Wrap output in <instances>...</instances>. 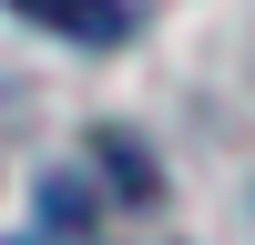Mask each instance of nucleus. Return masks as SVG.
<instances>
[{
    "instance_id": "1",
    "label": "nucleus",
    "mask_w": 255,
    "mask_h": 245,
    "mask_svg": "<svg viewBox=\"0 0 255 245\" xmlns=\"http://www.w3.org/2000/svg\"><path fill=\"white\" fill-rule=\"evenodd\" d=\"M31 31H51V41H82V51H113L123 31H133V10L123 0H10Z\"/></svg>"
}]
</instances>
